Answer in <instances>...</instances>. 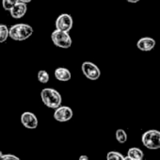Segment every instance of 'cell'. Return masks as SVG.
<instances>
[{
    "mask_svg": "<svg viewBox=\"0 0 160 160\" xmlns=\"http://www.w3.org/2000/svg\"><path fill=\"white\" fill-rule=\"evenodd\" d=\"M55 77L58 81L67 82L72 78V73L68 69L64 67H58L55 70Z\"/></svg>",
    "mask_w": 160,
    "mask_h": 160,
    "instance_id": "cell-11",
    "label": "cell"
},
{
    "mask_svg": "<svg viewBox=\"0 0 160 160\" xmlns=\"http://www.w3.org/2000/svg\"><path fill=\"white\" fill-rule=\"evenodd\" d=\"M0 25H1V24H0Z\"/></svg>",
    "mask_w": 160,
    "mask_h": 160,
    "instance_id": "cell-25",
    "label": "cell"
},
{
    "mask_svg": "<svg viewBox=\"0 0 160 160\" xmlns=\"http://www.w3.org/2000/svg\"><path fill=\"white\" fill-rule=\"evenodd\" d=\"M141 141L149 150L160 149V131L152 129L144 132L141 137Z\"/></svg>",
    "mask_w": 160,
    "mask_h": 160,
    "instance_id": "cell-3",
    "label": "cell"
},
{
    "mask_svg": "<svg viewBox=\"0 0 160 160\" xmlns=\"http://www.w3.org/2000/svg\"><path fill=\"white\" fill-rule=\"evenodd\" d=\"M72 24L73 21L72 16L68 13H62L56 20V29L69 32L72 28Z\"/></svg>",
    "mask_w": 160,
    "mask_h": 160,
    "instance_id": "cell-6",
    "label": "cell"
},
{
    "mask_svg": "<svg viewBox=\"0 0 160 160\" xmlns=\"http://www.w3.org/2000/svg\"><path fill=\"white\" fill-rule=\"evenodd\" d=\"M136 160H143V159H136Z\"/></svg>",
    "mask_w": 160,
    "mask_h": 160,
    "instance_id": "cell-24",
    "label": "cell"
},
{
    "mask_svg": "<svg viewBox=\"0 0 160 160\" xmlns=\"http://www.w3.org/2000/svg\"><path fill=\"white\" fill-rule=\"evenodd\" d=\"M127 2H129V3H133V4H135V3H138L139 0H126Z\"/></svg>",
    "mask_w": 160,
    "mask_h": 160,
    "instance_id": "cell-21",
    "label": "cell"
},
{
    "mask_svg": "<svg viewBox=\"0 0 160 160\" xmlns=\"http://www.w3.org/2000/svg\"><path fill=\"white\" fill-rule=\"evenodd\" d=\"M72 110L67 106H60L55 109L54 119L59 122H66L72 118Z\"/></svg>",
    "mask_w": 160,
    "mask_h": 160,
    "instance_id": "cell-7",
    "label": "cell"
},
{
    "mask_svg": "<svg viewBox=\"0 0 160 160\" xmlns=\"http://www.w3.org/2000/svg\"><path fill=\"white\" fill-rule=\"evenodd\" d=\"M79 160H90V159L87 155H80Z\"/></svg>",
    "mask_w": 160,
    "mask_h": 160,
    "instance_id": "cell-19",
    "label": "cell"
},
{
    "mask_svg": "<svg viewBox=\"0 0 160 160\" xmlns=\"http://www.w3.org/2000/svg\"><path fill=\"white\" fill-rule=\"evenodd\" d=\"M49 73L44 71V70H42V71H39L38 72V80H39V82H41L42 84H46L48 83L49 81Z\"/></svg>",
    "mask_w": 160,
    "mask_h": 160,
    "instance_id": "cell-15",
    "label": "cell"
},
{
    "mask_svg": "<svg viewBox=\"0 0 160 160\" xmlns=\"http://www.w3.org/2000/svg\"><path fill=\"white\" fill-rule=\"evenodd\" d=\"M107 160H124V156L119 152L111 151V152H108Z\"/></svg>",
    "mask_w": 160,
    "mask_h": 160,
    "instance_id": "cell-16",
    "label": "cell"
},
{
    "mask_svg": "<svg viewBox=\"0 0 160 160\" xmlns=\"http://www.w3.org/2000/svg\"><path fill=\"white\" fill-rule=\"evenodd\" d=\"M28 12V6L27 4L25 3H22V2H18L11 11H10V13L12 15V18L14 19H20L22 17H24L26 15Z\"/></svg>",
    "mask_w": 160,
    "mask_h": 160,
    "instance_id": "cell-10",
    "label": "cell"
},
{
    "mask_svg": "<svg viewBox=\"0 0 160 160\" xmlns=\"http://www.w3.org/2000/svg\"><path fill=\"white\" fill-rule=\"evenodd\" d=\"M18 2V0H2V7L5 11L10 12Z\"/></svg>",
    "mask_w": 160,
    "mask_h": 160,
    "instance_id": "cell-17",
    "label": "cell"
},
{
    "mask_svg": "<svg viewBox=\"0 0 160 160\" xmlns=\"http://www.w3.org/2000/svg\"><path fill=\"white\" fill-rule=\"evenodd\" d=\"M51 40L56 46L59 48H63V49L70 48L72 43V41L69 32L58 30V29H56L55 31L52 32Z\"/></svg>",
    "mask_w": 160,
    "mask_h": 160,
    "instance_id": "cell-4",
    "label": "cell"
},
{
    "mask_svg": "<svg viewBox=\"0 0 160 160\" xmlns=\"http://www.w3.org/2000/svg\"><path fill=\"white\" fill-rule=\"evenodd\" d=\"M2 155H3V152H2L1 151H0V157H1Z\"/></svg>",
    "mask_w": 160,
    "mask_h": 160,
    "instance_id": "cell-23",
    "label": "cell"
},
{
    "mask_svg": "<svg viewBox=\"0 0 160 160\" xmlns=\"http://www.w3.org/2000/svg\"><path fill=\"white\" fill-rule=\"evenodd\" d=\"M116 139L119 143H125L127 141V134L123 129H118L116 131Z\"/></svg>",
    "mask_w": 160,
    "mask_h": 160,
    "instance_id": "cell-14",
    "label": "cell"
},
{
    "mask_svg": "<svg viewBox=\"0 0 160 160\" xmlns=\"http://www.w3.org/2000/svg\"><path fill=\"white\" fill-rule=\"evenodd\" d=\"M41 98L42 103L49 108L56 109L61 106L62 97L60 93L52 88H45L41 92Z\"/></svg>",
    "mask_w": 160,
    "mask_h": 160,
    "instance_id": "cell-1",
    "label": "cell"
},
{
    "mask_svg": "<svg viewBox=\"0 0 160 160\" xmlns=\"http://www.w3.org/2000/svg\"><path fill=\"white\" fill-rule=\"evenodd\" d=\"M155 41L151 37H143L139 39L137 42V46L139 50L144 52H149L152 50L155 46Z\"/></svg>",
    "mask_w": 160,
    "mask_h": 160,
    "instance_id": "cell-9",
    "label": "cell"
},
{
    "mask_svg": "<svg viewBox=\"0 0 160 160\" xmlns=\"http://www.w3.org/2000/svg\"><path fill=\"white\" fill-rule=\"evenodd\" d=\"M127 155L131 156L134 160H136V159H143V157H144V152H143L139 148L132 147V148H130V149L128 150Z\"/></svg>",
    "mask_w": 160,
    "mask_h": 160,
    "instance_id": "cell-12",
    "label": "cell"
},
{
    "mask_svg": "<svg viewBox=\"0 0 160 160\" xmlns=\"http://www.w3.org/2000/svg\"><path fill=\"white\" fill-rule=\"evenodd\" d=\"M81 70L83 74L90 80H97L101 76V71L97 65L91 61H85L82 63Z\"/></svg>",
    "mask_w": 160,
    "mask_h": 160,
    "instance_id": "cell-5",
    "label": "cell"
},
{
    "mask_svg": "<svg viewBox=\"0 0 160 160\" xmlns=\"http://www.w3.org/2000/svg\"><path fill=\"white\" fill-rule=\"evenodd\" d=\"M21 122L28 129H35L38 126V119L36 115L29 111H26L21 115Z\"/></svg>",
    "mask_w": 160,
    "mask_h": 160,
    "instance_id": "cell-8",
    "label": "cell"
},
{
    "mask_svg": "<svg viewBox=\"0 0 160 160\" xmlns=\"http://www.w3.org/2000/svg\"><path fill=\"white\" fill-rule=\"evenodd\" d=\"M10 37V28L6 25H0V43L5 42Z\"/></svg>",
    "mask_w": 160,
    "mask_h": 160,
    "instance_id": "cell-13",
    "label": "cell"
},
{
    "mask_svg": "<svg viewBox=\"0 0 160 160\" xmlns=\"http://www.w3.org/2000/svg\"><path fill=\"white\" fill-rule=\"evenodd\" d=\"M0 160H21L19 157H17L16 155L8 153V154H3L1 157H0Z\"/></svg>",
    "mask_w": 160,
    "mask_h": 160,
    "instance_id": "cell-18",
    "label": "cell"
},
{
    "mask_svg": "<svg viewBox=\"0 0 160 160\" xmlns=\"http://www.w3.org/2000/svg\"><path fill=\"white\" fill-rule=\"evenodd\" d=\"M124 160H134L131 156L127 155V156H124Z\"/></svg>",
    "mask_w": 160,
    "mask_h": 160,
    "instance_id": "cell-22",
    "label": "cell"
},
{
    "mask_svg": "<svg viewBox=\"0 0 160 160\" xmlns=\"http://www.w3.org/2000/svg\"><path fill=\"white\" fill-rule=\"evenodd\" d=\"M33 34V28L28 24H16L10 28V38L16 42L28 40Z\"/></svg>",
    "mask_w": 160,
    "mask_h": 160,
    "instance_id": "cell-2",
    "label": "cell"
},
{
    "mask_svg": "<svg viewBox=\"0 0 160 160\" xmlns=\"http://www.w3.org/2000/svg\"><path fill=\"white\" fill-rule=\"evenodd\" d=\"M19 2H22V3H25V4H28V3H30L32 0H18Z\"/></svg>",
    "mask_w": 160,
    "mask_h": 160,
    "instance_id": "cell-20",
    "label": "cell"
}]
</instances>
